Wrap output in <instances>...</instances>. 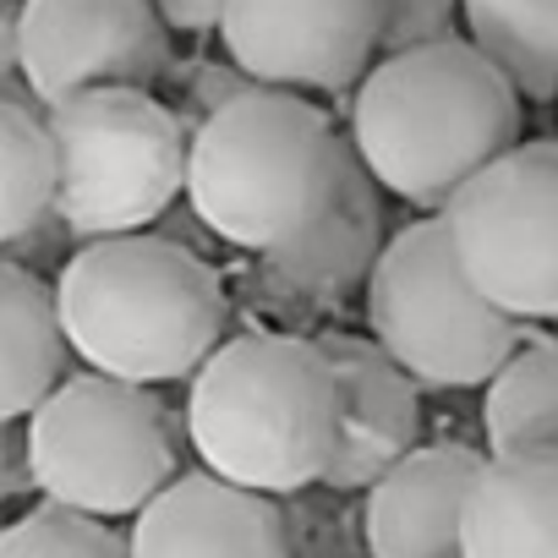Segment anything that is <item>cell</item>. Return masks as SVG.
<instances>
[{
  "label": "cell",
  "instance_id": "7a4b0ae2",
  "mask_svg": "<svg viewBox=\"0 0 558 558\" xmlns=\"http://www.w3.org/2000/svg\"><path fill=\"white\" fill-rule=\"evenodd\" d=\"M56 286L66 351L105 378L192 384V373L230 340L225 274L170 235L83 241Z\"/></svg>",
  "mask_w": 558,
  "mask_h": 558
},
{
  "label": "cell",
  "instance_id": "ba28073f",
  "mask_svg": "<svg viewBox=\"0 0 558 558\" xmlns=\"http://www.w3.org/2000/svg\"><path fill=\"white\" fill-rule=\"evenodd\" d=\"M471 286L509 318L558 324V137L514 143L444 208Z\"/></svg>",
  "mask_w": 558,
  "mask_h": 558
},
{
  "label": "cell",
  "instance_id": "9a60e30c",
  "mask_svg": "<svg viewBox=\"0 0 558 558\" xmlns=\"http://www.w3.org/2000/svg\"><path fill=\"white\" fill-rule=\"evenodd\" d=\"M460 558H558V449L482 460L465 498Z\"/></svg>",
  "mask_w": 558,
  "mask_h": 558
},
{
  "label": "cell",
  "instance_id": "7c38bea8",
  "mask_svg": "<svg viewBox=\"0 0 558 558\" xmlns=\"http://www.w3.org/2000/svg\"><path fill=\"white\" fill-rule=\"evenodd\" d=\"M340 378V438L324 471L329 493H367L422 444V384L373 340L324 329L318 335Z\"/></svg>",
  "mask_w": 558,
  "mask_h": 558
},
{
  "label": "cell",
  "instance_id": "4fadbf2b",
  "mask_svg": "<svg viewBox=\"0 0 558 558\" xmlns=\"http://www.w3.org/2000/svg\"><path fill=\"white\" fill-rule=\"evenodd\" d=\"M132 558H296L291 520L268 493L214 471H181L126 531Z\"/></svg>",
  "mask_w": 558,
  "mask_h": 558
},
{
  "label": "cell",
  "instance_id": "44dd1931",
  "mask_svg": "<svg viewBox=\"0 0 558 558\" xmlns=\"http://www.w3.org/2000/svg\"><path fill=\"white\" fill-rule=\"evenodd\" d=\"M460 39V0H384V56Z\"/></svg>",
  "mask_w": 558,
  "mask_h": 558
},
{
  "label": "cell",
  "instance_id": "d4e9b609",
  "mask_svg": "<svg viewBox=\"0 0 558 558\" xmlns=\"http://www.w3.org/2000/svg\"><path fill=\"white\" fill-rule=\"evenodd\" d=\"M553 116H558V94H553Z\"/></svg>",
  "mask_w": 558,
  "mask_h": 558
},
{
  "label": "cell",
  "instance_id": "3957f363",
  "mask_svg": "<svg viewBox=\"0 0 558 558\" xmlns=\"http://www.w3.org/2000/svg\"><path fill=\"white\" fill-rule=\"evenodd\" d=\"M186 444L203 471L291 498L324 487L340 438V378L318 335H230L186 384Z\"/></svg>",
  "mask_w": 558,
  "mask_h": 558
},
{
  "label": "cell",
  "instance_id": "ac0fdd59",
  "mask_svg": "<svg viewBox=\"0 0 558 558\" xmlns=\"http://www.w3.org/2000/svg\"><path fill=\"white\" fill-rule=\"evenodd\" d=\"M482 444L487 454L558 449V340H531L482 389Z\"/></svg>",
  "mask_w": 558,
  "mask_h": 558
},
{
  "label": "cell",
  "instance_id": "5bb4252c",
  "mask_svg": "<svg viewBox=\"0 0 558 558\" xmlns=\"http://www.w3.org/2000/svg\"><path fill=\"white\" fill-rule=\"evenodd\" d=\"M482 460L487 454L471 444L433 438L384 471L362 498L367 558H460L465 498L482 476Z\"/></svg>",
  "mask_w": 558,
  "mask_h": 558
},
{
  "label": "cell",
  "instance_id": "7402d4cb",
  "mask_svg": "<svg viewBox=\"0 0 558 558\" xmlns=\"http://www.w3.org/2000/svg\"><path fill=\"white\" fill-rule=\"evenodd\" d=\"M225 7L230 0H154V12L170 34H186V39H203V34H219L225 23Z\"/></svg>",
  "mask_w": 558,
  "mask_h": 558
},
{
  "label": "cell",
  "instance_id": "8992f818",
  "mask_svg": "<svg viewBox=\"0 0 558 558\" xmlns=\"http://www.w3.org/2000/svg\"><path fill=\"white\" fill-rule=\"evenodd\" d=\"M56 143V225L105 241L143 235L186 197L192 126L154 88H88L45 110Z\"/></svg>",
  "mask_w": 558,
  "mask_h": 558
},
{
  "label": "cell",
  "instance_id": "603a6c76",
  "mask_svg": "<svg viewBox=\"0 0 558 558\" xmlns=\"http://www.w3.org/2000/svg\"><path fill=\"white\" fill-rule=\"evenodd\" d=\"M28 482V444H23V422H0V509H7Z\"/></svg>",
  "mask_w": 558,
  "mask_h": 558
},
{
  "label": "cell",
  "instance_id": "8fae6325",
  "mask_svg": "<svg viewBox=\"0 0 558 558\" xmlns=\"http://www.w3.org/2000/svg\"><path fill=\"white\" fill-rule=\"evenodd\" d=\"M384 197L389 192L356 159L340 197L324 208L318 225H307L286 246L246 257V274H241L246 302L286 324H324L345 313L356 296H367V279L395 235L384 219Z\"/></svg>",
  "mask_w": 558,
  "mask_h": 558
},
{
  "label": "cell",
  "instance_id": "6da1fadb",
  "mask_svg": "<svg viewBox=\"0 0 558 558\" xmlns=\"http://www.w3.org/2000/svg\"><path fill=\"white\" fill-rule=\"evenodd\" d=\"M525 99L465 39L378 56L351 88V148L400 203L444 214L449 197L520 143Z\"/></svg>",
  "mask_w": 558,
  "mask_h": 558
},
{
  "label": "cell",
  "instance_id": "d6986e66",
  "mask_svg": "<svg viewBox=\"0 0 558 558\" xmlns=\"http://www.w3.org/2000/svg\"><path fill=\"white\" fill-rule=\"evenodd\" d=\"M56 219V143L45 116L0 94V252Z\"/></svg>",
  "mask_w": 558,
  "mask_h": 558
},
{
  "label": "cell",
  "instance_id": "2e32d148",
  "mask_svg": "<svg viewBox=\"0 0 558 558\" xmlns=\"http://www.w3.org/2000/svg\"><path fill=\"white\" fill-rule=\"evenodd\" d=\"M66 356L56 286L0 252V422H28L66 378Z\"/></svg>",
  "mask_w": 558,
  "mask_h": 558
},
{
  "label": "cell",
  "instance_id": "5b68a950",
  "mask_svg": "<svg viewBox=\"0 0 558 558\" xmlns=\"http://www.w3.org/2000/svg\"><path fill=\"white\" fill-rule=\"evenodd\" d=\"M28 482L45 504L132 520L181 476V438L170 405L148 384L66 373L23 422Z\"/></svg>",
  "mask_w": 558,
  "mask_h": 558
},
{
  "label": "cell",
  "instance_id": "e0dca14e",
  "mask_svg": "<svg viewBox=\"0 0 558 558\" xmlns=\"http://www.w3.org/2000/svg\"><path fill=\"white\" fill-rule=\"evenodd\" d=\"M460 39L476 45L525 105H553L558 0H460Z\"/></svg>",
  "mask_w": 558,
  "mask_h": 558
},
{
  "label": "cell",
  "instance_id": "52a82bcc",
  "mask_svg": "<svg viewBox=\"0 0 558 558\" xmlns=\"http://www.w3.org/2000/svg\"><path fill=\"white\" fill-rule=\"evenodd\" d=\"M367 335L422 389H487L525 345V324L498 313L454 257L444 214L400 225L367 279Z\"/></svg>",
  "mask_w": 558,
  "mask_h": 558
},
{
  "label": "cell",
  "instance_id": "9c48e42d",
  "mask_svg": "<svg viewBox=\"0 0 558 558\" xmlns=\"http://www.w3.org/2000/svg\"><path fill=\"white\" fill-rule=\"evenodd\" d=\"M165 72L154 0H17V77L45 110L88 88H154Z\"/></svg>",
  "mask_w": 558,
  "mask_h": 558
},
{
  "label": "cell",
  "instance_id": "277c9868",
  "mask_svg": "<svg viewBox=\"0 0 558 558\" xmlns=\"http://www.w3.org/2000/svg\"><path fill=\"white\" fill-rule=\"evenodd\" d=\"M351 165V137L313 94L252 83L192 126L186 203L208 235L252 257L318 225Z\"/></svg>",
  "mask_w": 558,
  "mask_h": 558
},
{
  "label": "cell",
  "instance_id": "cb8c5ba5",
  "mask_svg": "<svg viewBox=\"0 0 558 558\" xmlns=\"http://www.w3.org/2000/svg\"><path fill=\"white\" fill-rule=\"evenodd\" d=\"M17 72V7L0 0V77Z\"/></svg>",
  "mask_w": 558,
  "mask_h": 558
},
{
  "label": "cell",
  "instance_id": "30bf717a",
  "mask_svg": "<svg viewBox=\"0 0 558 558\" xmlns=\"http://www.w3.org/2000/svg\"><path fill=\"white\" fill-rule=\"evenodd\" d=\"M219 45L263 88L351 94L384 56V0H230Z\"/></svg>",
  "mask_w": 558,
  "mask_h": 558
},
{
  "label": "cell",
  "instance_id": "ffe728a7",
  "mask_svg": "<svg viewBox=\"0 0 558 558\" xmlns=\"http://www.w3.org/2000/svg\"><path fill=\"white\" fill-rule=\"evenodd\" d=\"M0 558H132V547L110 520L39 504L12 525H0Z\"/></svg>",
  "mask_w": 558,
  "mask_h": 558
}]
</instances>
